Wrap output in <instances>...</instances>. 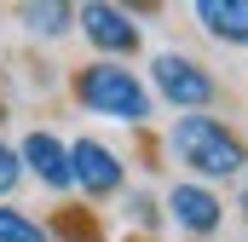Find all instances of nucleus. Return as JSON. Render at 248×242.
Instances as JSON below:
<instances>
[{
    "label": "nucleus",
    "instance_id": "2",
    "mask_svg": "<svg viewBox=\"0 0 248 242\" xmlns=\"http://www.w3.org/2000/svg\"><path fill=\"white\" fill-rule=\"evenodd\" d=\"M75 98H81V110H93V116L104 121H127V127H139V121H150V87L127 69V63H87V69H75Z\"/></svg>",
    "mask_w": 248,
    "mask_h": 242
},
{
    "label": "nucleus",
    "instance_id": "13",
    "mask_svg": "<svg viewBox=\"0 0 248 242\" xmlns=\"http://www.w3.org/2000/svg\"><path fill=\"white\" fill-rule=\"evenodd\" d=\"M237 208H243V219H248V179H243V190H237Z\"/></svg>",
    "mask_w": 248,
    "mask_h": 242
},
{
    "label": "nucleus",
    "instance_id": "5",
    "mask_svg": "<svg viewBox=\"0 0 248 242\" xmlns=\"http://www.w3.org/2000/svg\"><path fill=\"white\" fill-rule=\"evenodd\" d=\"M168 219L185 231V237H214L225 225V202L214 196V184H196V179H179L168 190Z\"/></svg>",
    "mask_w": 248,
    "mask_h": 242
},
{
    "label": "nucleus",
    "instance_id": "3",
    "mask_svg": "<svg viewBox=\"0 0 248 242\" xmlns=\"http://www.w3.org/2000/svg\"><path fill=\"white\" fill-rule=\"evenodd\" d=\"M150 87L162 92V104H173L179 116H196L214 104L219 81L208 75V63H196L190 52H156L150 58Z\"/></svg>",
    "mask_w": 248,
    "mask_h": 242
},
{
    "label": "nucleus",
    "instance_id": "10",
    "mask_svg": "<svg viewBox=\"0 0 248 242\" xmlns=\"http://www.w3.org/2000/svg\"><path fill=\"white\" fill-rule=\"evenodd\" d=\"M0 242H52V237H46V225H41V219H29L23 208L0 202Z\"/></svg>",
    "mask_w": 248,
    "mask_h": 242
},
{
    "label": "nucleus",
    "instance_id": "12",
    "mask_svg": "<svg viewBox=\"0 0 248 242\" xmlns=\"http://www.w3.org/2000/svg\"><path fill=\"white\" fill-rule=\"evenodd\" d=\"M127 213H133L139 225H156V208H150V196H133V202H127Z\"/></svg>",
    "mask_w": 248,
    "mask_h": 242
},
{
    "label": "nucleus",
    "instance_id": "11",
    "mask_svg": "<svg viewBox=\"0 0 248 242\" xmlns=\"http://www.w3.org/2000/svg\"><path fill=\"white\" fill-rule=\"evenodd\" d=\"M17 179H23V156L0 138V196H12V190H17Z\"/></svg>",
    "mask_w": 248,
    "mask_h": 242
},
{
    "label": "nucleus",
    "instance_id": "7",
    "mask_svg": "<svg viewBox=\"0 0 248 242\" xmlns=\"http://www.w3.org/2000/svg\"><path fill=\"white\" fill-rule=\"evenodd\" d=\"M23 167L35 173V179L46 184V190H69L75 173H69V144H63L58 133H23Z\"/></svg>",
    "mask_w": 248,
    "mask_h": 242
},
{
    "label": "nucleus",
    "instance_id": "1",
    "mask_svg": "<svg viewBox=\"0 0 248 242\" xmlns=\"http://www.w3.org/2000/svg\"><path fill=\"white\" fill-rule=\"evenodd\" d=\"M168 150H173L179 167H190L196 184H219V179H243L248 173V138L231 121L208 116V110L173 121L168 127Z\"/></svg>",
    "mask_w": 248,
    "mask_h": 242
},
{
    "label": "nucleus",
    "instance_id": "9",
    "mask_svg": "<svg viewBox=\"0 0 248 242\" xmlns=\"http://www.w3.org/2000/svg\"><path fill=\"white\" fill-rule=\"evenodd\" d=\"M17 17H23V29H29V35H69L75 6H63V0H29Z\"/></svg>",
    "mask_w": 248,
    "mask_h": 242
},
{
    "label": "nucleus",
    "instance_id": "4",
    "mask_svg": "<svg viewBox=\"0 0 248 242\" xmlns=\"http://www.w3.org/2000/svg\"><path fill=\"white\" fill-rule=\"evenodd\" d=\"M75 29L104 52V58L116 63V58H133L139 52V23H133V12L127 6H110V0H87V6H75Z\"/></svg>",
    "mask_w": 248,
    "mask_h": 242
},
{
    "label": "nucleus",
    "instance_id": "8",
    "mask_svg": "<svg viewBox=\"0 0 248 242\" xmlns=\"http://www.w3.org/2000/svg\"><path fill=\"white\" fill-rule=\"evenodd\" d=\"M190 17L202 23V35H214L225 46H248V0H196Z\"/></svg>",
    "mask_w": 248,
    "mask_h": 242
},
{
    "label": "nucleus",
    "instance_id": "6",
    "mask_svg": "<svg viewBox=\"0 0 248 242\" xmlns=\"http://www.w3.org/2000/svg\"><path fill=\"white\" fill-rule=\"evenodd\" d=\"M69 173H75V184L87 190V196H116L127 179L122 156L110 150V144H98V138H75L69 144Z\"/></svg>",
    "mask_w": 248,
    "mask_h": 242
}]
</instances>
